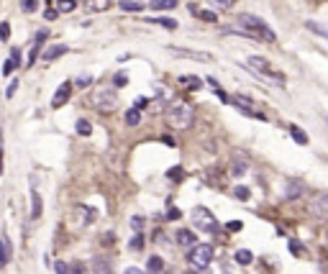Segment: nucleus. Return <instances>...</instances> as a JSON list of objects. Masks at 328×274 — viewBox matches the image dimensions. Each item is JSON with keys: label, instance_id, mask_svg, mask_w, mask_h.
Wrapping results in <instances>:
<instances>
[{"label": "nucleus", "instance_id": "f257e3e1", "mask_svg": "<svg viewBox=\"0 0 328 274\" xmlns=\"http://www.w3.org/2000/svg\"><path fill=\"white\" fill-rule=\"evenodd\" d=\"M192 121H195L192 105H187V103H172V105L167 108V123H170V128H175V131H187V128L192 126Z\"/></svg>", "mask_w": 328, "mask_h": 274}, {"label": "nucleus", "instance_id": "f03ea898", "mask_svg": "<svg viewBox=\"0 0 328 274\" xmlns=\"http://www.w3.org/2000/svg\"><path fill=\"white\" fill-rule=\"evenodd\" d=\"M236 21H238V26H241L243 31H249V33H254V36L264 38V41H269V44H274V41H277V33L267 26V21H264V18L252 16V13H241Z\"/></svg>", "mask_w": 328, "mask_h": 274}, {"label": "nucleus", "instance_id": "7ed1b4c3", "mask_svg": "<svg viewBox=\"0 0 328 274\" xmlns=\"http://www.w3.org/2000/svg\"><path fill=\"white\" fill-rule=\"evenodd\" d=\"M192 225H195V231H202V233H218L221 231L216 215L208 208H202V205L192 210Z\"/></svg>", "mask_w": 328, "mask_h": 274}, {"label": "nucleus", "instance_id": "20e7f679", "mask_svg": "<svg viewBox=\"0 0 328 274\" xmlns=\"http://www.w3.org/2000/svg\"><path fill=\"white\" fill-rule=\"evenodd\" d=\"M187 259H190V264H192V266L205 269V266L211 264V259H213V246H211V244H192V246H190Z\"/></svg>", "mask_w": 328, "mask_h": 274}, {"label": "nucleus", "instance_id": "39448f33", "mask_svg": "<svg viewBox=\"0 0 328 274\" xmlns=\"http://www.w3.org/2000/svg\"><path fill=\"white\" fill-rule=\"evenodd\" d=\"M93 105H95L100 113H110V110H115V105H118V95H115V90H113V87H100V90H95V95H93Z\"/></svg>", "mask_w": 328, "mask_h": 274}, {"label": "nucleus", "instance_id": "423d86ee", "mask_svg": "<svg viewBox=\"0 0 328 274\" xmlns=\"http://www.w3.org/2000/svg\"><path fill=\"white\" fill-rule=\"evenodd\" d=\"M308 213H310V218L318 220V223H325V220H328V192H318V195H315V198L310 200V205H308Z\"/></svg>", "mask_w": 328, "mask_h": 274}, {"label": "nucleus", "instance_id": "0eeeda50", "mask_svg": "<svg viewBox=\"0 0 328 274\" xmlns=\"http://www.w3.org/2000/svg\"><path fill=\"white\" fill-rule=\"evenodd\" d=\"M170 54L175 57H185V59H195V62H213L216 57L208 54V52H195V49H180V47H167Z\"/></svg>", "mask_w": 328, "mask_h": 274}, {"label": "nucleus", "instance_id": "6e6552de", "mask_svg": "<svg viewBox=\"0 0 328 274\" xmlns=\"http://www.w3.org/2000/svg\"><path fill=\"white\" fill-rule=\"evenodd\" d=\"M249 67L252 69H257V72H262V74H267V77H274V80H279V82H284V77L282 74H277L274 69H272V64L264 59V57H249Z\"/></svg>", "mask_w": 328, "mask_h": 274}, {"label": "nucleus", "instance_id": "1a4fd4ad", "mask_svg": "<svg viewBox=\"0 0 328 274\" xmlns=\"http://www.w3.org/2000/svg\"><path fill=\"white\" fill-rule=\"evenodd\" d=\"M69 95H72V82H62V85L57 87V93L52 95V108H54V110L62 108V105L69 100Z\"/></svg>", "mask_w": 328, "mask_h": 274}, {"label": "nucleus", "instance_id": "9d476101", "mask_svg": "<svg viewBox=\"0 0 328 274\" xmlns=\"http://www.w3.org/2000/svg\"><path fill=\"white\" fill-rule=\"evenodd\" d=\"M69 52V47H64V44H54V47H44L41 49V59L44 62H57L59 57H64Z\"/></svg>", "mask_w": 328, "mask_h": 274}, {"label": "nucleus", "instance_id": "9b49d317", "mask_svg": "<svg viewBox=\"0 0 328 274\" xmlns=\"http://www.w3.org/2000/svg\"><path fill=\"white\" fill-rule=\"evenodd\" d=\"M44 41H47V31H38V33H36V41L31 44V52H28V67H33V64H36V59H38L41 49H44Z\"/></svg>", "mask_w": 328, "mask_h": 274}, {"label": "nucleus", "instance_id": "f8f14e48", "mask_svg": "<svg viewBox=\"0 0 328 274\" xmlns=\"http://www.w3.org/2000/svg\"><path fill=\"white\" fill-rule=\"evenodd\" d=\"M110 271H113V261L105 254L93 256V274H110Z\"/></svg>", "mask_w": 328, "mask_h": 274}, {"label": "nucleus", "instance_id": "ddd939ff", "mask_svg": "<svg viewBox=\"0 0 328 274\" xmlns=\"http://www.w3.org/2000/svg\"><path fill=\"white\" fill-rule=\"evenodd\" d=\"M18 62H21V52H18V49H11V57H8L6 64H3V77H11V74L18 69Z\"/></svg>", "mask_w": 328, "mask_h": 274}, {"label": "nucleus", "instance_id": "4468645a", "mask_svg": "<svg viewBox=\"0 0 328 274\" xmlns=\"http://www.w3.org/2000/svg\"><path fill=\"white\" fill-rule=\"evenodd\" d=\"M187 8H190V13H192L195 18H200V21H205V23H218L216 11H200V8H195V3H190Z\"/></svg>", "mask_w": 328, "mask_h": 274}, {"label": "nucleus", "instance_id": "2eb2a0df", "mask_svg": "<svg viewBox=\"0 0 328 274\" xmlns=\"http://www.w3.org/2000/svg\"><path fill=\"white\" fill-rule=\"evenodd\" d=\"M41 213H44V200H41L38 190H31V218H41Z\"/></svg>", "mask_w": 328, "mask_h": 274}, {"label": "nucleus", "instance_id": "dca6fc26", "mask_svg": "<svg viewBox=\"0 0 328 274\" xmlns=\"http://www.w3.org/2000/svg\"><path fill=\"white\" fill-rule=\"evenodd\" d=\"M13 256V246L8 241V236H0V266H6Z\"/></svg>", "mask_w": 328, "mask_h": 274}, {"label": "nucleus", "instance_id": "f3484780", "mask_svg": "<svg viewBox=\"0 0 328 274\" xmlns=\"http://www.w3.org/2000/svg\"><path fill=\"white\" fill-rule=\"evenodd\" d=\"M177 82H180V85H187V90H200V87H202V80H200V77H195V74H180Z\"/></svg>", "mask_w": 328, "mask_h": 274}, {"label": "nucleus", "instance_id": "a211bd4d", "mask_svg": "<svg viewBox=\"0 0 328 274\" xmlns=\"http://www.w3.org/2000/svg\"><path fill=\"white\" fill-rule=\"evenodd\" d=\"M110 6H113V0H88L90 13H105V11H110Z\"/></svg>", "mask_w": 328, "mask_h": 274}, {"label": "nucleus", "instance_id": "6ab92c4d", "mask_svg": "<svg viewBox=\"0 0 328 274\" xmlns=\"http://www.w3.org/2000/svg\"><path fill=\"white\" fill-rule=\"evenodd\" d=\"M118 8L126 11V13H141V11H144V3H139V0H120Z\"/></svg>", "mask_w": 328, "mask_h": 274}, {"label": "nucleus", "instance_id": "aec40b11", "mask_svg": "<svg viewBox=\"0 0 328 274\" xmlns=\"http://www.w3.org/2000/svg\"><path fill=\"white\" fill-rule=\"evenodd\" d=\"M149 8L151 11H172V8H177V0H151Z\"/></svg>", "mask_w": 328, "mask_h": 274}, {"label": "nucleus", "instance_id": "412c9836", "mask_svg": "<svg viewBox=\"0 0 328 274\" xmlns=\"http://www.w3.org/2000/svg\"><path fill=\"white\" fill-rule=\"evenodd\" d=\"M303 195V182H287V190H284V198L293 200V198H300Z\"/></svg>", "mask_w": 328, "mask_h": 274}, {"label": "nucleus", "instance_id": "4be33fe9", "mask_svg": "<svg viewBox=\"0 0 328 274\" xmlns=\"http://www.w3.org/2000/svg\"><path fill=\"white\" fill-rule=\"evenodd\" d=\"M175 239H177L180 246H192V244H195V233H192V231H177Z\"/></svg>", "mask_w": 328, "mask_h": 274}, {"label": "nucleus", "instance_id": "5701e85b", "mask_svg": "<svg viewBox=\"0 0 328 274\" xmlns=\"http://www.w3.org/2000/svg\"><path fill=\"white\" fill-rule=\"evenodd\" d=\"M290 136H293V141H298V144H308L310 139H308V133L303 131V128H298V126H290Z\"/></svg>", "mask_w": 328, "mask_h": 274}, {"label": "nucleus", "instance_id": "b1692460", "mask_svg": "<svg viewBox=\"0 0 328 274\" xmlns=\"http://www.w3.org/2000/svg\"><path fill=\"white\" fill-rule=\"evenodd\" d=\"M77 8V0H57V11L59 13H72Z\"/></svg>", "mask_w": 328, "mask_h": 274}, {"label": "nucleus", "instance_id": "393cba45", "mask_svg": "<svg viewBox=\"0 0 328 274\" xmlns=\"http://www.w3.org/2000/svg\"><path fill=\"white\" fill-rule=\"evenodd\" d=\"M151 23H156V26H161V28H167V31H175L180 23L177 21H172V18H151Z\"/></svg>", "mask_w": 328, "mask_h": 274}, {"label": "nucleus", "instance_id": "a878e982", "mask_svg": "<svg viewBox=\"0 0 328 274\" xmlns=\"http://www.w3.org/2000/svg\"><path fill=\"white\" fill-rule=\"evenodd\" d=\"M18 6L23 13H36L38 11V0H18Z\"/></svg>", "mask_w": 328, "mask_h": 274}, {"label": "nucleus", "instance_id": "bb28decb", "mask_svg": "<svg viewBox=\"0 0 328 274\" xmlns=\"http://www.w3.org/2000/svg\"><path fill=\"white\" fill-rule=\"evenodd\" d=\"M126 123H129V126H139V123H141V113H139V108H131V110L126 113Z\"/></svg>", "mask_w": 328, "mask_h": 274}, {"label": "nucleus", "instance_id": "cd10ccee", "mask_svg": "<svg viewBox=\"0 0 328 274\" xmlns=\"http://www.w3.org/2000/svg\"><path fill=\"white\" fill-rule=\"evenodd\" d=\"M246 172H249V164H246V162H233V167H231L233 177H243Z\"/></svg>", "mask_w": 328, "mask_h": 274}, {"label": "nucleus", "instance_id": "c85d7f7f", "mask_svg": "<svg viewBox=\"0 0 328 274\" xmlns=\"http://www.w3.org/2000/svg\"><path fill=\"white\" fill-rule=\"evenodd\" d=\"M252 251H246V249H241V251H236V261L241 264V266H246V264H252Z\"/></svg>", "mask_w": 328, "mask_h": 274}, {"label": "nucleus", "instance_id": "c756f323", "mask_svg": "<svg viewBox=\"0 0 328 274\" xmlns=\"http://www.w3.org/2000/svg\"><path fill=\"white\" fill-rule=\"evenodd\" d=\"M77 133H79V136H90V133H93V126H90L85 118H79V121H77Z\"/></svg>", "mask_w": 328, "mask_h": 274}, {"label": "nucleus", "instance_id": "7c9ffc66", "mask_svg": "<svg viewBox=\"0 0 328 274\" xmlns=\"http://www.w3.org/2000/svg\"><path fill=\"white\" fill-rule=\"evenodd\" d=\"M146 266H149L151 271H161V269H164V261H161V256H149Z\"/></svg>", "mask_w": 328, "mask_h": 274}, {"label": "nucleus", "instance_id": "2f4dec72", "mask_svg": "<svg viewBox=\"0 0 328 274\" xmlns=\"http://www.w3.org/2000/svg\"><path fill=\"white\" fill-rule=\"evenodd\" d=\"M208 3H211L213 8H221V11H228V8H233V3H236V0H208Z\"/></svg>", "mask_w": 328, "mask_h": 274}, {"label": "nucleus", "instance_id": "473e14b6", "mask_svg": "<svg viewBox=\"0 0 328 274\" xmlns=\"http://www.w3.org/2000/svg\"><path fill=\"white\" fill-rule=\"evenodd\" d=\"M129 249H131V251H141V249H144V239H141V233H136V236L129 241Z\"/></svg>", "mask_w": 328, "mask_h": 274}, {"label": "nucleus", "instance_id": "72a5a7b5", "mask_svg": "<svg viewBox=\"0 0 328 274\" xmlns=\"http://www.w3.org/2000/svg\"><path fill=\"white\" fill-rule=\"evenodd\" d=\"M233 195L238 200H249V187H243V185H238L236 190H233Z\"/></svg>", "mask_w": 328, "mask_h": 274}, {"label": "nucleus", "instance_id": "f704fd0d", "mask_svg": "<svg viewBox=\"0 0 328 274\" xmlns=\"http://www.w3.org/2000/svg\"><path fill=\"white\" fill-rule=\"evenodd\" d=\"M305 26H308V28H310V31H313V33H320V36H325V38H328V31H325V28H323V26H318V23H315V21H308V23H305Z\"/></svg>", "mask_w": 328, "mask_h": 274}, {"label": "nucleus", "instance_id": "c9c22d12", "mask_svg": "<svg viewBox=\"0 0 328 274\" xmlns=\"http://www.w3.org/2000/svg\"><path fill=\"white\" fill-rule=\"evenodd\" d=\"M11 38V23H0V41H8Z\"/></svg>", "mask_w": 328, "mask_h": 274}, {"label": "nucleus", "instance_id": "e433bc0d", "mask_svg": "<svg viewBox=\"0 0 328 274\" xmlns=\"http://www.w3.org/2000/svg\"><path fill=\"white\" fill-rule=\"evenodd\" d=\"M131 228H134L136 233H141V228H144V218H141V215H136V218H131Z\"/></svg>", "mask_w": 328, "mask_h": 274}, {"label": "nucleus", "instance_id": "4c0bfd02", "mask_svg": "<svg viewBox=\"0 0 328 274\" xmlns=\"http://www.w3.org/2000/svg\"><path fill=\"white\" fill-rule=\"evenodd\" d=\"M67 274H88V271H85V264H79V261H77V264H72V266H69V271H67Z\"/></svg>", "mask_w": 328, "mask_h": 274}, {"label": "nucleus", "instance_id": "58836bf2", "mask_svg": "<svg viewBox=\"0 0 328 274\" xmlns=\"http://www.w3.org/2000/svg\"><path fill=\"white\" fill-rule=\"evenodd\" d=\"M16 90H18V80H13V82H11V85H8V87H6V98H8V100H11V98H13V95H16Z\"/></svg>", "mask_w": 328, "mask_h": 274}, {"label": "nucleus", "instance_id": "ea45409f", "mask_svg": "<svg viewBox=\"0 0 328 274\" xmlns=\"http://www.w3.org/2000/svg\"><path fill=\"white\" fill-rule=\"evenodd\" d=\"M226 228H228L231 233H238V231L243 228V223H241V220H231V223H226Z\"/></svg>", "mask_w": 328, "mask_h": 274}, {"label": "nucleus", "instance_id": "a19ab883", "mask_svg": "<svg viewBox=\"0 0 328 274\" xmlns=\"http://www.w3.org/2000/svg\"><path fill=\"white\" fill-rule=\"evenodd\" d=\"M57 16H59V11H57V8H47V11H44V18H47L49 23H52Z\"/></svg>", "mask_w": 328, "mask_h": 274}, {"label": "nucleus", "instance_id": "79ce46f5", "mask_svg": "<svg viewBox=\"0 0 328 274\" xmlns=\"http://www.w3.org/2000/svg\"><path fill=\"white\" fill-rule=\"evenodd\" d=\"M290 251H293L295 256H300V254H303V244H300V241H290Z\"/></svg>", "mask_w": 328, "mask_h": 274}, {"label": "nucleus", "instance_id": "37998d69", "mask_svg": "<svg viewBox=\"0 0 328 274\" xmlns=\"http://www.w3.org/2000/svg\"><path fill=\"white\" fill-rule=\"evenodd\" d=\"M126 85V74H115L113 77V87H123Z\"/></svg>", "mask_w": 328, "mask_h": 274}, {"label": "nucleus", "instance_id": "c03bdc74", "mask_svg": "<svg viewBox=\"0 0 328 274\" xmlns=\"http://www.w3.org/2000/svg\"><path fill=\"white\" fill-rule=\"evenodd\" d=\"M167 177L170 179H182V167H175L172 172H167Z\"/></svg>", "mask_w": 328, "mask_h": 274}, {"label": "nucleus", "instance_id": "a18cd8bd", "mask_svg": "<svg viewBox=\"0 0 328 274\" xmlns=\"http://www.w3.org/2000/svg\"><path fill=\"white\" fill-rule=\"evenodd\" d=\"M54 269H57V274H67V271H69V264H64V261H57V264H54Z\"/></svg>", "mask_w": 328, "mask_h": 274}, {"label": "nucleus", "instance_id": "49530a36", "mask_svg": "<svg viewBox=\"0 0 328 274\" xmlns=\"http://www.w3.org/2000/svg\"><path fill=\"white\" fill-rule=\"evenodd\" d=\"M90 82H93V77H88V74H85V77H79V80H77V85H79V87H85V85H90Z\"/></svg>", "mask_w": 328, "mask_h": 274}, {"label": "nucleus", "instance_id": "de8ad7c7", "mask_svg": "<svg viewBox=\"0 0 328 274\" xmlns=\"http://www.w3.org/2000/svg\"><path fill=\"white\" fill-rule=\"evenodd\" d=\"M6 172V167H3V136H0V174Z\"/></svg>", "mask_w": 328, "mask_h": 274}, {"label": "nucleus", "instance_id": "09e8293b", "mask_svg": "<svg viewBox=\"0 0 328 274\" xmlns=\"http://www.w3.org/2000/svg\"><path fill=\"white\" fill-rule=\"evenodd\" d=\"M180 215H182V213H180V210H177V208H172V210H170V213H167V218H172V220H177V218H180Z\"/></svg>", "mask_w": 328, "mask_h": 274}, {"label": "nucleus", "instance_id": "8fccbe9b", "mask_svg": "<svg viewBox=\"0 0 328 274\" xmlns=\"http://www.w3.org/2000/svg\"><path fill=\"white\" fill-rule=\"evenodd\" d=\"M123 274H144V271H141V269H136V266H129V269L123 271Z\"/></svg>", "mask_w": 328, "mask_h": 274}, {"label": "nucleus", "instance_id": "3c124183", "mask_svg": "<svg viewBox=\"0 0 328 274\" xmlns=\"http://www.w3.org/2000/svg\"><path fill=\"white\" fill-rule=\"evenodd\" d=\"M325 241H328V231H325Z\"/></svg>", "mask_w": 328, "mask_h": 274}]
</instances>
